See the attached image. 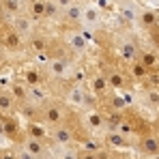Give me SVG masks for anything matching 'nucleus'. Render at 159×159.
I'll use <instances>...</instances> for the list:
<instances>
[{
    "label": "nucleus",
    "instance_id": "1",
    "mask_svg": "<svg viewBox=\"0 0 159 159\" xmlns=\"http://www.w3.org/2000/svg\"><path fill=\"white\" fill-rule=\"evenodd\" d=\"M0 48L13 58V62L26 58V39L13 28L11 20L0 24Z\"/></svg>",
    "mask_w": 159,
    "mask_h": 159
},
{
    "label": "nucleus",
    "instance_id": "2",
    "mask_svg": "<svg viewBox=\"0 0 159 159\" xmlns=\"http://www.w3.org/2000/svg\"><path fill=\"white\" fill-rule=\"evenodd\" d=\"M65 125L71 129V133H73V138H75V142L80 144H84V142H88L95 133H93V129L86 125V118H84V112L82 110H78V107L69 106V110H67V116H65Z\"/></svg>",
    "mask_w": 159,
    "mask_h": 159
},
{
    "label": "nucleus",
    "instance_id": "3",
    "mask_svg": "<svg viewBox=\"0 0 159 159\" xmlns=\"http://www.w3.org/2000/svg\"><path fill=\"white\" fill-rule=\"evenodd\" d=\"M65 101H67L69 106L82 110V112H90V110H97V107H99V97L88 88L86 82H84V84H75L73 90L69 93V97H67Z\"/></svg>",
    "mask_w": 159,
    "mask_h": 159
},
{
    "label": "nucleus",
    "instance_id": "4",
    "mask_svg": "<svg viewBox=\"0 0 159 159\" xmlns=\"http://www.w3.org/2000/svg\"><path fill=\"white\" fill-rule=\"evenodd\" d=\"M48 60H80V58L73 54V50L69 48V43H67V39L62 34L52 32L50 34V41H48L45 56L39 62H48Z\"/></svg>",
    "mask_w": 159,
    "mask_h": 159
},
{
    "label": "nucleus",
    "instance_id": "5",
    "mask_svg": "<svg viewBox=\"0 0 159 159\" xmlns=\"http://www.w3.org/2000/svg\"><path fill=\"white\" fill-rule=\"evenodd\" d=\"M2 120V131L7 144H24L26 140V127L20 114H0Z\"/></svg>",
    "mask_w": 159,
    "mask_h": 159
},
{
    "label": "nucleus",
    "instance_id": "6",
    "mask_svg": "<svg viewBox=\"0 0 159 159\" xmlns=\"http://www.w3.org/2000/svg\"><path fill=\"white\" fill-rule=\"evenodd\" d=\"M67 110H69L67 101H62V99H50L45 106L41 107V123L48 125L50 129L62 125L65 116H67Z\"/></svg>",
    "mask_w": 159,
    "mask_h": 159
},
{
    "label": "nucleus",
    "instance_id": "7",
    "mask_svg": "<svg viewBox=\"0 0 159 159\" xmlns=\"http://www.w3.org/2000/svg\"><path fill=\"white\" fill-rule=\"evenodd\" d=\"M43 26H45V24H39L37 32H34L30 39H26V58H30V60H41V58L45 56L48 41H50V34H52V32H48Z\"/></svg>",
    "mask_w": 159,
    "mask_h": 159
},
{
    "label": "nucleus",
    "instance_id": "8",
    "mask_svg": "<svg viewBox=\"0 0 159 159\" xmlns=\"http://www.w3.org/2000/svg\"><path fill=\"white\" fill-rule=\"evenodd\" d=\"M110 24L106 15L101 13L99 7H95L93 2H84V11H82V28L90 30V32H97L101 28H106Z\"/></svg>",
    "mask_w": 159,
    "mask_h": 159
},
{
    "label": "nucleus",
    "instance_id": "9",
    "mask_svg": "<svg viewBox=\"0 0 159 159\" xmlns=\"http://www.w3.org/2000/svg\"><path fill=\"white\" fill-rule=\"evenodd\" d=\"M135 106L142 107L146 114L159 116V88L138 86L135 88Z\"/></svg>",
    "mask_w": 159,
    "mask_h": 159
},
{
    "label": "nucleus",
    "instance_id": "10",
    "mask_svg": "<svg viewBox=\"0 0 159 159\" xmlns=\"http://www.w3.org/2000/svg\"><path fill=\"white\" fill-rule=\"evenodd\" d=\"M86 84H88V88L101 99L103 95H107L110 90H112V86H110V82H107L106 73L95 65V60L88 65V78H86Z\"/></svg>",
    "mask_w": 159,
    "mask_h": 159
},
{
    "label": "nucleus",
    "instance_id": "11",
    "mask_svg": "<svg viewBox=\"0 0 159 159\" xmlns=\"http://www.w3.org/2000/svg\"><path fill=\"white\" fill-rule=\"evenodd\" d=\"M133 153L140 159H151V157H159V135L155 131L146 133L142 138L135 140V148Z\"/></svg>",
    "mask_w": 159,
    "mask_h": 159
},
{
    "label": "nucleus",
    "instance_id": "12",
    "mask_svg": "<svg viewBox=\"0 0 159 159\" xmlns=\"http://www.w3.org/2000/svg\"><path fill=\"white\" fill-rule=\"evenodd\" d=\"M101 138H103L106 148L110 151H133L135 148V140L120 131H106Z\"/></svg>",
    "mask_w": 159,
    "mask_h": 159
},
{
    "label": "nucleus",
    "instance_id": "13",
    "mask_svg": "<svg viewBox=\"0 0 159 159\" xmlns=\"http://www.w3.org/2000/svg\"><path fill=\"white\" fill-rule=\"evenodd\" d=\"M80 60H48V62H41L48 71L50 80H56V78H69L75 69Z\"/></svg>",
    "mask_w": 159,
    "mask_h": 159
},
{
    "label": "nucleus",
    "instance_id": "14",
    "mask_svg": "<svg viewBox=\"0 0 159 159\" xmlns=\"http://www.w3.org/2000/svg\"><path fill=\"white\" fill-rule=\"evenodd\" d=\"M153 26H159V7L155 4H142L138 13V32H144Z\"/></svg>",
    "mask_w": 159,
    "mask_h": 159
},
{
    "label": "nucleus",
    "instance_id": "15",
    "mask_svg": "<svg viewBox=\"0 0 159 159\" xmlns=\"http://www.w3.org/2000/svg\"><path fill=\"white\" fill-rule=\"evenodd\" d=\"M52 144L56 148H75V146H78V142H75L71 129H69L65 123L52 129Z\"/></svg>",
    "mask_w": 159,
    "mask_h": 159
},
{
    "label": "nucleus",
    "instance_id": "16",
    "mask_svg": "<svg viewBox=\"0 0 159 159\" xmlns=\"http://www.w3.org/2000/svg\"><path fill=\"white\" fill-rule=\"evenodd\" d=\"M138 60L151 71V73H157L159 71V50L148 45V43H142L140 54H138Z\"/></svg>",
    "mask_w": 159,
    "mask_h": 159
},
{
    "label": "nucleus",
    "instance_id": "17",
    "mask_svg": "<svg viewBox=\"0 0 159 159\" xmlns=\"http://www.w3.org/2000/svg\"><path fill=\"white\" fill-rule=\"evenodd\" d=\"M84 118H86V125L93 129L95 135H103L107 131V125H106V112L103 110H90V112H84Z\"/></svg>",
    "mask_w": 159,
    "mask_h": 159
},
{
    "label": "nucleus",
    "instance_id": "18",
    "mask_svg": "<svg viewBox=\"0 0 159 159\" xmlns=\"http://www.w3.org/2000/svg\"><path fill=\"white\" fill-rule=\"evenodd\" d=\"M24 127H26V138L41 140V142L52 144V129H50L48 125H43V123H39V120H32V123H24Z\"/></svg>",
    "mask_w": 159,
    "mask_h": 159
},
{
    "label": "nucleus",
    "instance_id": "19",
    "mask_svg": "<svg viewBox=\"0 0 159 159\" xmlns=\"http://www.w3.org/2000/svg\"><path fill=\"white\" fill-rule=\"evenodd\" d=\"M11 24H13V28H15L24 39H30V37L37 32V28H39V24H37V22H32L26 13H20V15L11 17Z\"/></svg>",
    "mask_w": 159,
    "mask_h": 159
},
{
    "label": "nucleus",
    "instance_id": "20",
    "mask_svg": "<svg viewBox=\"0 0 159 159\" xmlns=\"http://www.w3.org/2000/svg\"><path fill=\"white\" fill-rule=\"evenodd\" d=\"M24 13L32 22L43 24L45 22V0H24Z\"/></svg>",
    "mask_w": 159,
    "mask_h": 159
},
{
    "label": "nucleus",
    "instance_id": "21",
    "mask_svg": "<svg viewBox=\"0 0 159 159\" xmlns=\"http://www.w3.org/2000/svg\"><path fill=\"white\" fill-rule=\"evenodd\" d=\"M9 90L13 93V97H15V101H17V107L22 106V103H26L28 99H30V86L24 84L17 75H13L11 84H9Z\"/></svg>",
    "mask_w": 159,
    "mask_h": 159
},
{
    "label": "nucleus",
    "instance_id": "22",
    "mask_svg": "<svg viewBox=\"0 0 159 159\" xmlns=\"http://www.w3.org/2000/svg\"><path fill=\"white\" fill-rule=\"evenodd\" d=\"M127 73H129V78L133 80V84H135V88L140 86V84H144L146 82V78L151 75V71L140 62V60H133V62H129L127 65Z\"/></svg>",
    "mask_w": 159,
    "mask_h": 159
},
{
    "label": "nucleus",
    "instance_id": "23",
    "mask_svg": "<svg viewBox=\"0 0 159 159\" xmlns=\"http://www.w3.org/2000/svg\"><path fill=\"white\" fill-rule=\"evenodd\" d=\"M17 114L22 116L24 123H32V120H39L41 123V106L32 103V101H26L17 107Z\"/></svg>",
    "mask_w": 159,
    "mask_h": 159
},
{
    "label": "nucleus",
    "instance_id": "24",
    "mask_svg": "<svg viewBox=\"0 0 159 159\" xmlns=\"http://www.w3.org/2000/svg\"><path fill=\"white\" fill-rule=\"evenodd\" d=\"M0 114H17V101L9 88H0Z\"/></svg>",
    "mask_w": 159,
    "mask_h": 159
},
{
    "label": "nucleus",
    "instance_id": "25",
    "mask_svg": "<svg viewBox=\"0 0 159 159\" xmlns=\"http://www.w3.org/2000/svg\"><path fill=\"white\" fill-rule=\"evenodd\" d=\"M62 17V9L56 4V0H45V22L43 24H50V28H54Z\"/></svg>",
    "mask_w": 159,
    "mask_h": 159
},
{
    "label": "nucleus",
    "instance_id": "26",
    "mask_svg": "<svg viewBox=\"0 0 159 159\" xmlns=\"http://www.w3.org/2000/svg\"><path fill=\"white\" fill-rule=\"evenodd\" d=\"M2 7H4L9 20L20 15V13H24V0H2Z\"/></svg>",
    "mask_w": 159,
    "mask_h": 159
},
{
    "label": "nucleus",
    "instance_id": "27",
    "mask_svg": "<svg viewBox=\"0 0 159 159\" xmlns=\"http://www.w3.org/2000/svg\"><path fill=\"white\" fill-rule=\"evenodd\" d=\"M140 34H142L144 43H148V45H153V48L159 50V26L148 28V30H144V32H140Z\"/></svg>",
    "mask_w": 159,
    "mask_h": 159
},
{
    "label": "nucleus",
    "instance_id": "28",
    "mask_svg": "<svg viewBox=\"0 0 159 159\" xmlns=\"http://www.w3.org/2000/svg\"><path fill=\"white\" fill-rule=\"evenodd\" d=\"M54 159H78V146L75 148H56Z\"/></svg>",
    "mask_w": 159,
    "mask_h": 159
},
{
    "label": "nucleus",
    "instance_id": "29",
    "mask_svg": "<svg viewBox=\"0 0 159 159\" xmlns=\"http://www.w3.org/2000/svg\"><path fill=\"white\" fill-rule=\"evenodd\" d=\"M11 65H13V58L0 48V75H4V73L11 69Z\"/></svg>",
    "mask_w": 159,
    "mask_h": 159
},
{
    "label": "nucleus",
    "instance_id": "30",
    "mask_svg": "<svg viewBox=\"0 0 159 159\" xmlns=\"http://www.w3.org/2000/svg\"><path fill=\"white\" fill-rule=\"evenodd\" d=\"M0 159H17L13 144H0Z\"/></svg>",
    "mask_w": 159,
    "mask_h": 159
},
{
    "label": "nucleus",
    "instance_id": "31",
    "mask_svg": "<svg viewBox=\"0 0 159 159\" xmlns=\"http://www.w3.org/2000/svg\"><path fill=\"white\" fill-rule=\"evenodd\" d=\"M78 159H101L99 153H93V151H86V148H80L78 146Z\"/></svg>",
    "mask_w": 159,
    "mask_h": 159
},
{
    "label": "nucleus",
    "instance_id": "32",
    "mask_svg": "<svg viewBox=\"0 0 159 159\" xmlns=\"http://www.w3.org/2000/svg\"><path fill=\"white\" fill-rule=\"evenodd\" d=\"M75 2H80V0H56V4H58L62 11H67V9H69V7H73Z\"/></svg>",
    "mask_w": 159,
    "mask_h": 159
},
{
    "label": "nucleus",
    "instance_id": "33",
    "mask_svg": "<svg viewBox=\"0 0 159 159\" xmlns=\"http://www.w3.org/2000/svg\"><path fill=\"white\" fill-rule=\"evenodd\" d=\"M4 22H9V15H7V11L2 7V0H0V24H4Z\"/></svg>",
    "mask_w": 159,
    "mask_h": 159
},
{
    "label": "nucleus",
    "instance_id": "34",
    "mask_svg": "<svg viewBox=\"0 0 159 159\" xmlns=\"http://www.w3.org/2000/svg\"><path fill=\"white\" fill-rule=\"evenodd\" d=\"M153 131L159 135V116H153Z\"/></svg>",
    "mask_w": 159,
    "mask_h": 159
},
{
    "label": "nucleus",
    "instance_id": "35",
    "mask_svg": "<svg viewBox=\"0 0 159 159\" xmlns=\"http://www.w3.org/2000/svg\"><path fill=\"white\" fill-rule=\"evenodd\" d=\"M151 159H159V157H151Z\"/></svg>",
    "mask_w": 159,
    "mask_h": 159
}]
</instances>
